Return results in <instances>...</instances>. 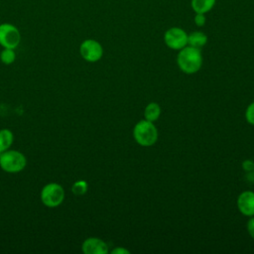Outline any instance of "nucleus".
<instances>
[{
  "label": "nucleus",
  "mask_w": 254,
  "mask_h": 254,
  "mask_svg": "<svg viewBox=\"0 0 254 254\" xmlns=\"http://www.w3.org/2000/svg\"><path fill=\"white\" fill-rule=\"evenodd\" d=\"M164 41L170 49L180 51L188 45V35L183 29L173 27L166 31Z\"/></svg>",
  "instance_id": "nucleus-7"
},
{
  "label": "nucleus",
  "mask_w": 254,
  "mask_h": 254,
  "mask_svg": "<svg viewBox=\"0 0 254 254\" xmlns=\"http://www.w3.org/2000/svg\"><path fill=\"white\" fill-rule=\"evenodd\" d=\"M27 159L19 151L6 150L0 154V168L7 173H19L25 169Z\"/></svg>",
  "instance_id": "nucleus-3"
},
{
  "label": "nucleus",
  "mask_w": 254,
  "mask_h": 254,
  "mask_svg": "<svg viewBox=\"0 0 254 254\" xmlns=\"http://www.w3.org/2000/svg\"><path fill=\"white\" fill-rule=\"evenodd\" d=\"M206 42H207V37L202 32L195 31L188 35V44L190 47L200 49L206 44Z\"/></svg>",
  "instance_id": "nucleus-10"
},
{
  "label": "nucleus",
  "mask_w": 254,
  "mask_h": 254,
  "mask_svg": "<svg viewBox=\"0 0 254 254\" xmlns=\"http://www.w3.org/2000/svg\"><path fill=\"white\" fill-rule=\"evenodd\" d=\"M215 4V0H191V8L195 13L204 14Z\"/></svg>",
  "instance_id": "nucleus-12"
},
{
  "label": "nucleus",
  "mask_w": 254,
  "mask_h": 254,
  "mask_svg": "<svg viewBox=\"0 0 254 254\" xmlns=\"http://www.w3.org/2000/svg\"><path fill=\"white\" fill-rule=\"evenodd\" d=\"M253 174H254V170H253Z\"/></svg>",
  "instance_id": "nucleus-21"
},
{
  "label": "nucleus",
  "mask_w": 254,
  "mask_h": 254,
  "mask_svg": "<svg viewBox=\"0 0 254 254\" xmlns=\"http://www.w3.org/2000/svg\"><path fill=\"white\" fill-rule=\"evenodd\" d=\"M242 169H243L245 172H247V173L253 172V170H254V162L251 161V160H245V161H243V163H242Z\"/></svg>",
  "instance_id": "nucleus-18"
},
{
  "label": "nucleus",
  "mask_w": 254,
  "mask_h": 254,
  "mask_svg": "<svg viewBox=\"0 0 254 254\" xmlns=\"http://www.w3.org/2000/svg\"><path fill=\"white\" fill-rule=\"evenodd\" d=\"M237 207L245 216H254V192L251 190L242 191L237 197Z\"/></svg>",
  "instance_id": "nucleus-9"
},
{
  "label": "nucleus",
  "mask_w": 254,
  "mask_h": 254,
  "mask_svg": "<svg viewBox=\"0 0 254 254\" xmlns=\"http://www.w3.org/2000/svg\"><path fill=\"white\" fill-rule=\"evenodd\" d=\"M21 41V35L18 28L9 23L0 25V45L3 48L16 49Z\"/></svg>",
  "instance_id": "nucleus-5"
},
{
  "label": "nucleus",
  "mask_w": 254,
  "mask_h": 254,
  "mask_svg": "<svg viewBox=\"0 0 254 254\" xmlns=\"http://www.w3.org/2000/svg\"><path fill=\"white\" fill-rule=\"evenodd\" d=\"M133 137L140 146L150 147L158 140V130L154 125V122L143 119L134 126Z\"/></svg>",
  "instance_id": "nucleus-2"
},
{
  "label": "nucleus",
  "mask_w": 254,
  "mask_h": 254,
  "mask_svg": "<svg viewBox=\"0 0 254 254\" xmlns=\"http://www.w3.org/2000/svg\"><path fill=\"white\" fill-rule=\"evenodd\" d=\"M177 64L180 69L187 73L192 74L198 71L202 64V56L200 53V49H196L190 46H186L182 50H180Z\"/></svg>",
  "instance_id": "nucleus-1"
},
{
  "label": "nucleus",
  "mask_w": 254,
  "mask_h": 254,
  "mask_svg": "<svg viewBox=\"0 0 254 254\" xmlns=\"http://www.w3.org/2000/svg\"><path fill=\"white\" fill-rule=\"evenodd\" d=\"M14 140L13 133L8 129L0 130V154L8 150Z\"/></svg>",
  "instance_id": "nucleus-13"
},
{
  "label": "nucleus",
  "mask_w": 254,
  "mask_h": 254,
  "mask_svg": "<svg viewBox=\"0 0 254 254\" xmlns=\"http://www.w3.org/2000/svg\"><path fill=\"white\" fill-rule=\"evenodd\" d=\"M79 54L83 60L89 63L99 61L103 56L102 46L95 40H84L79 47Z\"/></svg>",
  "instance_id": "nucleus-6"
},
{
  "label": "nucleus",
  "mask_w": 254,
  "mask_h": 254,
  "mask_svg": "<svg viewBox=\"0 0 254 254\" xmlns=\"http://www.w3.org/2000/svg\"><path fill=\"white\" fill-rule=\"evenodd\" d=\"M112 254H129V250L123 248V247H116L111 251Z\"/></svg>",
  "instance_id": "nucleus-20"
},
{
  "label": "nucleus",
  "mask_w": 254,
  "mask_h": 254,
  "mask_svg": "<svg viewBox=\"0 0 254 254\" xmlns=\"http://www.w3.org/2000/svg\"><path fill=\"white\" fill-rule=\"evenodd\" d=\"M87 190H88V185H87V183L84 180L76 181L71 186V191L75 195H82V194L86 193Z\"/></svg>",
  "instance_id": "nucleus-15"
},
{
  "label": "nucleus",
  "mask_w": 254,
  "mask_h": 254,
  "mask_svg": "<svg viewBox=\"0 0 254 254\" xmlns=\"http://www.w3.org/2000/svg\"><path fill=\"white\" fill-rule=\"evenodd\" d=\"M246 228H247L248 234L254 239V216H250L249 220L247 221Z\"/></svg>",
  "instance_id": "nucleus-17"
},
{
  "label": "nucleus",
  "mask_w": 254,
  "mask_h": 254,
  "mask_svg": "<svg viewBox=\"0 0 254 254\" xmlns=\"http://www.w3.org/2000/svg\"><path fill=\"white\" fill-rule=\"evenodd\" d=\"M245 118L249 124L254 125V101L247 106L245 111Z\"/></svg>",
  "instance_id": "nucleus-16"
},
{
  "label": "nucleus",
  "mask_w": 254,
  "mask_h": 254,
  "mask_svg": "<svg viewBox=\"0 0 254 254\" xmlns=\"http://www.w3.org/2000/svg\"><path fill=\"white\" fill-rule=\"evenodd\" d=\"M161 115V107L158 103L156 102H150L144 110V119L155 122L159 119Z\"/></svg>",
  "instance_id": "nucleus-11"
},
{
  "label": "nucleus",
  "mask_w": 254,
  "mask_h": 254,
  "mask_svg": "<svg viewBox=\"0 0 254 254\" xmlns=\"http://www.w3.org/2000/svg\"><path fill=\"white\" fill-rule=\"evenodd\" d=\"M81 250L84 254H106L108 245L98 237H89L83 241Z\"/></svg>",
  "instance_id": "nucleus-8"
},
{
  "label": "nucleus",
  "mask_w": 254,
  "mask_h": 254,
  "mask_svg": "<svg viewBox=\"0 0 254 254\" xmlns=\"http://www.w3.org/2000/svg\"><path fill=\"white\" fill-rule=\"evenodd\" d=\"M41 200L47 207H57L64 199V190L57 183H50L46 185L41 190Z\"/></svg>",
  "instance_id": "nucleus-4"
},
{
  "label": "nucleus",
  "mask_w": 254,
  "mask_h": 254,
  "mask_svg": "<svg viewBox=\"0 0 254 254\" xmlns=\"http://www.w3.org/2000/svg\"><path fill=\"white\" fill-rule=\"evenodd\" d=\"M15 49H8L4 48L3 51L0 54V60L5 64H11L16 60V53L14 51Z\"/></svg>",
  "instance_id": "nucleus-14"
},
{
  "label": "nucleus",
  "mask_w": 254,
  "mask_h": 254,
  "mask_svg": "<svg viewBox=\"0 0 254 254\" xmlns=\"http://www.w3.org/2000/svg\"><path fill=\"white\" fill-rule=\"evenodd\" d=\"M194 23L201 27L205 24V17H204V14H201V13H196V15L194 16Z\"/></svg>",
  "instance_id": "nucleus-19"
}]
</instances>
